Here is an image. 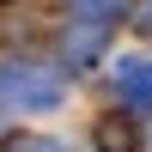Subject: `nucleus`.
I'll return each mask as SVG.
<instances>
[{
    "label": "nucleus",
    "mask_w": 152,
    "mask_h": 152,
    "mask_svg": "<svg viewBox=\"0 0 152 152\" xmlns=\"http://www.w3.org/2000/svg\"><path fill=\"white\" fill-rule=\"evenodd\" d=\"M0 97L18 110H55L61 104V79L37 61H0Z\"/></svg>",
    "instance_id": "f257e3e1"
},
{
    "label": "nucleus",
    "mask_w": 152,
    "mask_h": 152,
    "mask_svg": "<svg viewBox=\"0 0 152 152\" xmlns=\"http://www.w3.org/2000/svg\"><path fill=\"white\" fill-rule=\"evenodd\" d=\"M116 85H122V97H128L134 110H152V61H122Z\"/></svg>",
    "instance_id": "f03ea898"
},
{
    "label": "nucleus",
    "mask_w": 152,
    "mask_h": 152,
    "mask_svg": "<svg viewBox=\"0 0 152 152\" xmlns=\"http://www.w3.org/2000/svg\"><path fill=\"white\" fill-rule=\"evenodd\" d=\"M73 12H79V18H122L128 0H73Z\"/></svg>",
    "instance_id": "7ed1b4c3"
},
{
    "label": "nucleus",
    "mask_w": 152,
    "mask_h": 152,
    "mask_svg": "<svg viewBox=\"0 0 152 152\" xmlns=\"http://www.w3.org/2000/svg\"><path fill=\"white\" fill-rule=\"evenodd\" d=\"M97 49H104V37H97V31H73V43H67V55H73V61H91Z\"/></svg>",
    "instance_id": "20e7f679"
}]
</instances>
